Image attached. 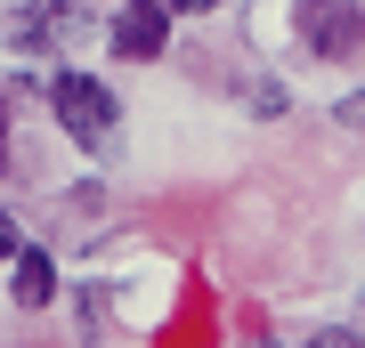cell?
<instances>
[{
	"mask_svg": "<svg viewBox=\"0 0 365 348\" xmlns=\"http://www.w3.org/2000/svg\"><path fill=\"white\" fill-rule=\"evenodd\" d=\"M0 154H9V122H0Z\"/></svg>",
	"mask_w": 365,
	"mask_h": 348,
	"instance_id": "obj_9",
	"label": "cell"
},
{
	"mask_svg": "<svg viewBox=\"0 0 365 348\" xmlns=\"http://www.w3.org/2000/svg\"><path fill=\"white\" fill-rule=\"evenodd\" d=\"M16 251H25V235H16V219L0 211V259H16Z\"/></svg>",
	"mask_w": 365,
	"mask_h": 348,
	"instance_id": "obj_6",
	"label": "cell"
},
{
	"mask_svg": "<svg viewBox=\"0 0 365 348\" xmlns=\"http://www.w3.org/2000/svg\"><path fill=\"white\" fill-rule=\"evenodd\" d=\"M9 292H16V308H49V300H57V259L25 243V251H16V284H9Z\"/></svg>",
	"mask_w": 365,
	"mask_h": 348,
	"instance_id": "obj_4",
	"label": "cell"
},
{
	"mask_svg": "<svg viewBox=\"0 0 365 348\" xmlns=\"http://www.w3.org/2000/svg\"><path fill=\"white\" fill-rule=\"evenodd\" d=\"M163 41H170V9H163V0H122V16H114V57L146 65V57H163Z\"/></svg>",
	"mask_w": 365,
	"mask_h": 348,
	"instance_id": "obj_3",
	"label": "cell"
},
{
	"mask_svg": "<svg viewBox=\"0 0 365 348\" xmlns=\"http://www.w3.org/2000/svg\"><path fill=\"white\" fill-rule=\"evenodd\" d=\"M300 41H309V57H349V49H365V16L349 0H309L300 9Z\"/></svg>",
	"mask_w": 365,
	"mask_h": 348,
	"instance_id": "obj_2",
	"label": "cell"
},
{
	"mask_svg": "<svg viewBox=\"0 0 365 348\" xmlns=\"http://www.w3.org/2000/svg\"><path fill=\"white\" fill-rule=\"evenodd\" d=\"M57 33H73V9H57V0H41V9L25 16V41H57Z\"/></svg>",
	"mask_w": 365,
	"mask_h": 348,
	"instance_id": "obj_5",
	"label": "cell"
},
{
	"mask_svg": "<svg viewBox=\"0 0 365 348\" xmlns=\"http://www.w3.org/2000/svg\"><path fill=\"white\" fill-rule=\"evenodd\" d=\"M309 348H365V340H357V332H317Z\"/></svg>",
	"mask_w": 365,
	"mask_h": 348,
	"instance_id": "obj_8",
	"label": "cell"
},
{
	"mask_svg": "<svg viewBox=\"0 0 365 348\" xmlns=\"http://www.w3.org/2000/svg\"><path fill=\"white\" fill-rule=\"evenodd\" d=\"M49 105H57V122L73 130V146H106L114 138V90L90 73H57L49 81Z\"/></svg>",
	"mask_w": 365,
	"mask_h": 348,
	"instance_id": "obj_1",
	"label": "cell"
},
{
	"mask_svg": "<svg viewBox=\"0 0 365 348\" xmlns=\"http://www.w3.org/2000/svg\"><path fill=\"white\" fill-rule=\"evenodd\" d=\"M163 9H170V16H211L220 0H163Z\"/></svg>",
	"mask_w": 365,
	"mask_h": 348,
	"instance_id": "obj_7",
	"label": "cell"
}]
</instances>
